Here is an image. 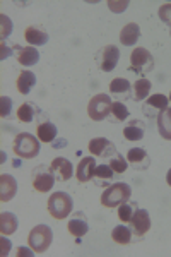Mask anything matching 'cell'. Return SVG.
<instances>
[{"label":"cell","instance_id":"obj_32","mask_svg":"<svg viewBox=\"0 0 171 257\" xmlns=\"http://www.w3.org/2000/svg\"><path fill=\"white\" fill-rule=\"evenodd\" d=\"M110 167H111V170H113L115 173H123L125 170H127V167H128V161L123 160V156H120L118 153H115V155L111 156V160H110Z\"/></svg>","mask_w":171,"mask_h":257},{"label":"cell","instance_id":"obj_34","mask_svg":"<svg viewBox=\"0 0 171 257\" xmlns=\"http://www.w3.org/2000/svg\"><path fill=\"white\" fill-rule=\"evenodd\" d=\"M159 19L166 26H171V4H162L159 7Z\"/></svg>","mask_w":171,"mask_h":257},{"label":"cell","instance_id":"obj_9","mask_svg":"<svg viewBox=\"0 0 171 257\" xmlns=\"http://www.w3.org/2000/svg\"><path fill=\"white\" fill-rule=\"evenodd\" d=\"M118 59H120V50L118 47H115V45H108L101 50V53H99V69L103 70V72H111L116 64H118Z\"/></svg>","mask_w":171,"mask_h":257},{"label":"cell","instance_id":"obj_18","mask_svg":"<svg viewBox=\"0 0 171 257\" xmlns=\"http://www.w3.org/2000/svg\"><path fill=\"white\" fill-rule=\"evenodd\" d=\"M113 170H111L110 165H98L94 170V177L93 180L96 182V185H99V187H108V185L113 182Z\"/></svg>","mask_w":171,"mask_h":257},{"label":"cell","instance_id":"obj_28","mask_svg":"<svg viewBox=\"0 0 171 257\" xmlns=\"http://www.w3.org/2000/svg\"><path fill=\"white\" fill-rule=\"evenodd\" d=\"M132 235H133L132 230L127 225H118L111 231V238H113L116 243H122V245H127V243L132 242Z\"/></svg>","mask_w":171,"mask_h":257},{"label":"cell","instance_id":"obj_12","mask_svg":"<svg viewBox=\"0 0 171 257\" xmlns=\"http://www.w3.org/2000/svg\"><path fill=\"white\" fill-rule=\"evenodd\" d=\"M89 153L94 156H101V158H108V156H113L116 149L111 141L105 138H94L89 141Z\"/></svg>","mask_w":171,"mask_h":257},{"label":"cell","instance_id":"obj_20","mask_svg":"<svg viewBox=\"0 0 171 257\" xmlns=\"http://www.w3.org/2000/svg\"><path fill=\"white\" fill-rule=\"evenodd\" d=\"M130 91H132V86L125 77H116L110 82V93L115 94L118 99H125L130 96Z\"/></svg>","mask_w":171,"mask_h":257},{"label":"cell","instance_id":"obj_37","mask_svg":"<svg viewBox=\"0 0 171 257\" xmlns=\"http://www.w3.org/2000/svg\"><path fill=\"white\" fill-rule=\"evenodd\" d=\"M0 245H2V248H0V254H2L4 257L9 255L12 245H11V240L6 238V235H2V238H0Z\"/></svg>","mask_w":171,"mask_h":257},{"label":"cell","instance_id":"obj_13","mask_svg":"<svg viewBox=\"0 0 171 257\" xmlns=\"http://www.w3.org/2000/svg\"><path fill=\"white\" fill-rule=\"evenodd\" d=\"M50 168H52V172H53V175H55L57 180H60V182L69 180V178L74 175L72 163L65 158H55L52 161V165H50Z\"/></svg>","mask_w":171,"mask_h":257},{"label":"cell","instance_id":"obj_27","mask_svg":"<svg viewBox=\"0 0 171 257\" xmlns=\"http://www.w3.org/2000/svg\"><path fill=\"white\" fill-rule=\"evenodd\" d=\"M152 84L149 79H139L133 82L132 86V91H133V99L135 101H142V99H145L149 96V91H151Z\"/></svg>","mask_w":171,"mask_h":257},{"label":"cell","instance_id":"obj_29","mask_svg":"<svg viewBox=\"0 0 171 257\" xmlns=\"http://www.w3.org/2000/svg\"><path fill=\"white\" fill-rule=\"evenodd\" d=\"M36 111H38V108H36L33 103H24V105H21L19 110H18V118L21 120V122L29 123L36 118Z\"/></svg>","mask_w":171,"mask_h":257},{"label":"cell","instance_id":"obj_17","mask_svg":"<svg viewBox=\"0 0 171 257\" xmlns=\"http://www.w3.org/2000/svg\"><path fill=\"white\" fill-rule=\"evenodd\" d=\"M24 38H26L28 43L33 45V47H41V45L48 43V33L38 26H29L26 28Z\"/></svg>","mask_w":171,"mask_h":257},{"label":"cell","instance_id":"obj_14","mask_svg":"<svg viewBox=\"0 0 171 257\" xmlns=\"http://www.w3.org/2000/svg\"><path fill=\"white\" fill-rule=\"evenodd\" d=\"M18 192V182L12 175L2 173L0 175V201L2 202H9L12 197Z\"/></svg>","mask_w":171,"mask_h":257},{"label":"cell","instance_id":"obj_42","mask_svg":"<svg viewBox=\"0 0 171 257\" xmlns=\"http://www.w3.org/2000/svg\"><path fill=\"white\" fill-rule=\"evenodd\" d=\"M169 101H171V93H169Z\"/></svg>","mask_w":171,"mask_h":257},{"label":"cell","instance_id":"obj_7","mask_svg":"<svg viewBox=\"0 0 171 257\" xmlns=\"http://www.w3.org/2000/svg\"><path fill=\"white\" fill-rule=\"evenodd\" d=\"M55 175H53L52 168L47 165H38L33 170V187L38 192H48L55 185Z\"/></svg>","mask_w":171,"mask_h":257},{"label":"cell","instance_id":"obj_8","mask_svg":"<svg viewBox=\"0 0 171 257\" xmlns=\"http://www.w3.org/2000/svg\"><path fill=\"white\" fill-rule=\"evenodd\" d=\"M130 230L135 237H142L144 233H147L149 228H151V218H149V213L145 209L137 208L133 216L130 218Z\"/></svg>","mask_w":171,"mask_h":257},{"label":"cell","instance_id":"obj_35","mask_svg":"<svg viewBox=\"0 0 171 257\" xmlns=\"http://www.w3.org/2000/svg\"><path fill=\"white\" fill-rule=\"evenodd\" d=\"M0 23H2V40L9 38V35L12 33V23L6 14L0 16Z\"/></svg>","mask_w":171,"mask_h":257},{"label":"cell","instance_id":"obj_36","mask_svg":"<svg viewBox=\"0 0 171 257\" xmlns=\"http://www.w3.org/2000/svg\"><path fill=\"white\" fill-rule=\"evenodd\" d=\"M16 48H18L16 45H6V40H2V53H0V59L6 60V57H11Z\"/></svg>","mask_w":171,"mask_h":257},{"label":"cell","instance_id":"obj_39","mask_svg":"<svg viewBox=\"0 0 171 257\" xmlns=\"http://www.w3.org/2000/svg\"><path fill=\"white\" fill-rule=\"evenodd\" d=\"M52 146L55 148V149H58V148H65V146H67V141H65V139H57L55 143L52 144Z\"/></svg>","mask_w":171,"mask_h":257},{"label":"cell","instance_id":"obj_38","mask_svg":"<svg viewBox=\"0 0 171 257\" xmlns=\"http://www.w3.org/2000/svg\"><path fill=\"white\" fill-rule=\"evenodd\" d=\"M108 6H110V9L111 11H116V12H120V11H125V7H127V2H113V0H110L108 2Z\"/></svg>","mask_w":171,"mask_h":257},{"label":"cell","instance_id":"obj_31","mask_svg":"<svg viewBox=\"0 0 171 257\" xmlns=\"http://www.w3.org/2000/svg\"><path fill=\"white\" fill-rule=\"evenodd\" d=\"M135 209H137L135 202H123L122 206H118V218H120V221H123V223L130 221V218L133 216Z\"/></svg>","mask_w":171,"mask_h":257},{"label":"cell","instance_id":"obj_30","mask_svg":"<svg viewBox=\"0 0 171 257\" xmlns=\"http://www.w3.org/2000/svg\"><path fill=\"white\" fill-rule=\"evenodd\" d=\"M111 115H113V122H123V120L128 118V108L123 105L122 101H115L113 106H111Z\"/></svg>","mask_w":171,"mask_h":257},{"label":"cell","instance_id":"obj_23","mask_svg":"<svg viewBox=\"0 0 171 257\" xmlns=\"http://www.w3.org/2000/svg\"><path fill=\"white\" fill-rule=\"evenodd\" d=\"M18 60L21 65L24 67H31V65H36L40 60V52L36 50L35 47H24L19 50V55H18Z\"/></svg>","mask_w":171,"mask_h":257},{"label":"cell","instance_id":"obj_4","mask_svg":"<svg viewBox=\"0 0 171 257\" xmlns=\"http://www.w3.org/2000/svg\"><path fill=\"white\" fill-rule=\"evenodd\" d=\"M74 202L67 192H55L48 199V213L55 219H64L72 213Z\"/></svg>","mask_w":171,"mask_h":257},{"label":"cell","instance_id":"obj_25","mask_svg":"<svg viewBox=\"0 0 171 257\" xmlns=\"http://www.w3.org/2000/svg\"><path fill=\"white\" fill-rule=\"evenodd\" d=\"M36 84V76L29 70H23L18 77V91L21 94H29Z\"/></svg>","mask_w":171,"mask_h":257},{"label":"cell","instance_id":"obj_2","mask_svg":"<svg viewBox=\"0 0 171 257\" xmlns=\"http://www.w3.org/2000/svg\"><path fill=\"white\" fill-rule=\"evenodd\" d=\"M40 144H41L40 139H36L33 134H29V132H21L14 139V153L19 158L31 160V158H35V156H38Z\"/></svg>","mask_w":171,"mask_h":257},{"label":"cell","instance_id":"obj_33","mask_svg":"<svg viewBox=\"0 0 171 257\" xmlns=\"http://www.w3.org/2000/svg\"><path fill=\"white\" fill-rule=\"evenodd\" d=\"M12 111V99L9 96H2L0 98V117H9Z\"/></svg>","mask_w":171,"mask_h":257},{"label":"cell","instance_id":"obj_3","mask_svg":"<svg viewBox=\"0 0 171 257\" xmlns=\"http://www.w3.org/2000/svg\"><path fill=\"white\" fill-rule=\"evenodd\" d=\"M53 240V231L48 225H36L29 231V247L36 252V254H43V252L48 250V247L52 245Z\"/></svg>","mask_w":171,"mask_h":257},{"label":"cell","instance_id":"obj_43","mask_svg":"<svg viewBox=\"0 0 171 257\" xmlns=\"http://www.w3.org/2000/svg\"><path fill=\"white\" fill-rule=\"evenodd\" d=\"M169 35H171V33H169Z\"/></svg>","mask_w":171,"mask_h":257},{"label":"cell","instance_id":"obj_26","mask_svg":"<svg viewBox=\"0 0 171 257\" xmlns=\"http://www.w3.org/2000/svg\"><path fill=\"white\" fill-rule=\"evenodd\" d=\"M57 125L55 123H52V122H43V123H40L38 125V131H36V134H38V139L41 141V143H53L57 138Z\"/></svg>","mask_w":171,"mask_h":257},{"label":"cell","instance_id":"obj_40","mask_svg":"<svg viewBox=\"0 0 171 257\" xmlns=\"http://www.w3.org/2000/svg\"><path fill=\"white\" fill-rule=\"evenodd\" d=\"M18 255H33V252H29V248H26V247H19Z\"/></svg>","mask_w":171,"mask_h":257},{"label":"cell","instance_id":"obj_21","mask_svg":"<svg viewBox=\"0 0 171 257\" xmlns=\"http://www.w3.org/2000/svg\"><path fill=\"white\" fill-rule=\"evenodd\" d=\"M144 132H145L144 122H140V120H130V123L123 128V138L135 143V141H140L144 138Z\"/></svg>","mask_w":171,"mask_h":257},{"label":"cell","instance_id":"obj_19","mask_svg":"<svg viewBox=\"0 0 171 257\" xmlns=\"http://www.w3.org/2000/svg\"><path fill=\"white\" fill-rule=\"evenodd\" d=\"M139 38H140V28L135 23H128L127 26H123L122 33H120V41H122V45H127V47H133Z\"/></svg>","mask_w":171,"mask_h":257},{"label":"cell","instance_id":"obj_24","mask_svg":"<svg viewBox=\"0 0 171 257\" xmlns=\"http://www.w3.org/2000/svg\"><path fill=\"white\" fill-rule=\"evenodd\" d=\"M157 131L162 139L171 141V108L162 110L157 115Z\"/></svg>","mask_w":171,"mask_h":257},{"label":"cell","instance_id":"obj_10","mask_svg":"<svg viewBox=\"0 0 171 257\" xmlns=\"http://www.w3.org/2000/svg\"><path fill=\"white\" fill-rule=\"evenodd\" d=\"M127 161L130 163V167L133 170H139V172H144V170H147L149 165H151V158H149L147 151H145V149H142V148H132V149H128Z\"/></svg>","mask_w":171,"mask_h":257},{"label":"cell","instance_id":"obj_6","mask_svg":"<svg viewBox=\"0 0 171 257\" xmlns=\"http://www.w3.org/2000/svg\"><path fill=\"white\" fill-rule=\"evenodd\" d=\"M154 69V59L151 55V52L145 48H135L130 55V70L139 76L151 72Z\"/></svg>","mask_w":171,"mask_h":257},{"label":"cell","instance_id":"obj_22","mask_svg":"<svg viewBox=\"0 0 171 257\" xmlns=\"http://www.w3.org/2000/svg\"><path fill=\"white\" fill-rule=\"evenodd\" d=\"M18 216L14 213H9V211H4L0 214V231L2 235H12L16 230H18Z\"/></svg>","mask_w":171,"mask_h":257},{"label":"cell","instance_id":"obj_15","mask_svg":"<svg viewBox=\"0 0 171 257\" xmlns=\"http://www.w3.org/2000/svg\"><path fill=\"white\" fill-rule=\"evenodd\" d=\"M96 167H98V165H96V160L93 158V156H86V158H82L81 161H79L77 170H76L77 180L79 182H89V180H93Z\"/></svg>","mask_w":171,"mask_h":257},{"label":"cell","instance_id":"obj_41","mask_svg":"<svg viewBox=\"0 0 171 257\" xmlns=\"http://www.w3.org/2000/svg\"><path fill=\"white\" fill-rule=\"evenodd\" d=\"M166 184L171 187V168L168 170V173H166Z\"/></svg>","mask_w":171,"mask_h":257},{"label":"cell","instance_id":"obj_11","mask_svg":"<svg viewBox=\"0 0 171 257\" xmlns=\"http://www.w3.org/2000/svg\"><path fill=\"white\" fill-rule=\"evenodd\" d=\"M168 103L169 98L164 96V94H152L151 98L145 99V105L142 110L147 117H157L162 110L168 108Z\"/></svg>","mask_w":171,"mask_h":257},{"label":"cell","instance_id":"obj_1","mask_svg":"<svg viewBox=\"0 0 171 257\" xmlns=\"http://www.w3.org/2000/svg\"><path fill=\"white\" fill-rule=\"evenodd\" d=\"M132 197V189L125 182H116L111 184L101 196V204L105 208H116V206H122L123 202H128Z\"/></svg>","mask_w":171,"mask_h":257},{"label":"cell","instance_id":"obj_16","mask_svg":"<svg viewBox=\"0 0 171 257\" xmlns=\"http://www.w3.org/2000/svg\"><path fill=\"white\" fill-rule=\"evenodd\" d=\"M69 231L74 235L76 238H81V237H84V235L87 233V230H89V223H87V218H86V214L84 213H76L72 218H70V221H69Z\"/></svg>","mask_w":171,"mask_h":257},{"label":"cell","instance_id":"obj_5","mask_svg":"<svg viewBox=\"0 0 171 257\" xmlns=\"http://www.w3.org/2000/svg\"><path fill=\"white\" fill-rule=\"evenodd\" d=\"M111 106H113V101L110 99V96L99 93L91 98L89 105H87V115H89V118L96 120V122H101V120H105L111 113Z\"/></svg>","mask_w":171,"mask_h":257}]
</instances>
